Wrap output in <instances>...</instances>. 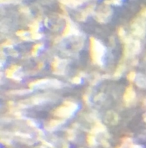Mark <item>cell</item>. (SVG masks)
<instances>
[{"mask_svg": "<svg viewBox=\"0 0 146 148\" xmlns=\"http://www.w3.org/2000/svg\"><path fill=\"white\" fill-rule=\"evenodd\" d=\"M62 122H63V121L62 120H52L50 122H49L47 127L49 128V129H51V128H56V127L59 126V125H61Z\"/></svg>", "mask_w": 146, "mask_h": 148, "instance_id": "obj_7", "label": "cell"}, {"mask_svg": "<svg viewBox=\"0 0 146 148\" xmlns=\"http://www.w3.org/2000/svg\"><path fill=\"white\" fill-rule=\"evenodd\" d=\"M17 34L18 36H19L23 37L26 34V32H25V31H18V32L17 33Z\"/></svg>", "mask_w": 146, "mask_h": 148, "instance_id": "obj_13", "label": "cell"}, {"mask_svg": "<svg viewBox=\"0 0 146 148\" xmlns=\"http://www.w3.org/2000/svg\"><path fill=\"white\" fill-rule=\"evenodd\" d=\"M125 70V67L123 65H119L118 68H117V70H116V73H115V76L116 77H119L120 76V75H122V73H123V71Z\"/></svg>", "mask_w": 146, "mask_h": 148, "instance_id": "obj_8", "label": "cell"}, {"mask_svg": "<svg viewBox=\"0 0 146 148\" xmlns=\"http://www.w3.org/2000/svg\"><path fill=\"white\" fill-rule=\"evenodd\" d=\"M135 96V92L134 90L132 85H130L126 89V92L124 95V100L126 102H130L132 100L134 99Z\"/></svg>", "mask_w": 146, "mask_h": 148, "instance_id": "obj_4", "label": "cell"}, {"mask_svg": "<svg viewBox=\"0 0 146 148\" xmlns=\"http://www.w3.org/2000/svg\"><path fill=\"white\" fill-rule=\"evenodd\" d=\"M106 119L111 124H116L118 122V120L117 115L116 113H113V112H109V113H108Z\"/></svg>", "mask_w": 146, "mask_h": 148, "instance_id": "obj_5", "label": "cell"}, {"mask_svg": "<svg viewBox=\"0 0 146 148\" xmlns=\"http://www.w3.org/2000/svg\"><path fill=\"white\" fill-rule=\"evenodd\" d=\"M72 81H73V83H75L78 84V83H80L81 81V78H79V77H75Z\"/></svg>", "mask_w": 146, "mask_h": 148, "instance_id": "obj_11", "label": "cell"}, {"mask_svg": "<svg viewBox=\"0 0 146 148\" xmlns=\"http://www.w3.org/2000/svg\"><path fill=\"white\" fill-rule=\"evenodd\" d=\"M78 105L76 103L71 101H67L62 106L59 107L54 112V115L60 118H69L71 116L73 112L77 110Z\"/></svg>", "mask_w": 146, "mask_h": 148, "instance_id": "obj_2", "label": "cell"}, {"mask_svg": "<svg viewBox=\"0 0 146 148\" xmlns=\"http://www.w3.org/2000/svg\"><path fill=\"white\" fill-rule=\"evenodd\" d=\"M118 34H119V36H121V37L124 36V35H125L124 29H123V28H120V29H119Z\"/></svg>", "mask_w": 146, "mask_h": 148, "instance_id": "obj_12", "label": "cell"}, {"mask_svg": "<svg viewBox=\"0 0 146 148\" xmlns=\"http://www.w3.org/2000/svg\"><path fill=\"white\" fill-rule=\"evenodd\" d=\"M135 77H136L135 73L131 72L128 74V79L130 81H134V79L135 78Z\"/></svg>", "mask_w": 146, "mask_h": 148, "instance_id": "obj_10", "label": "cell"}, {"mask_svg": "<svg viewBox=\"0 0 146 148\" xmlns=\"http://www.w3.org/2000/svg\"><path fill=\"white\" fill-rule=\"evenodd\" d=\"M104 51L103 46L100 43L96 41L94 38H91V56L93 62L98 65H101Z\"/></svg>", "mask_w": 146, "mask_h": 148, "instance_id": "obj_1", "label": "cell"}, {"mask_svg": "<svg viewBox=\"0 0 146 148\" xmlns=\"http://www.w3.org/2000/svg\"><path fill=\"white\" fill-rule=\"evenodd\" d=\"M42 46V44H36V45L34 46L33 50H32V54H33L34 56H36V54H37L38 51H39V50L40 49Z\"/></svg>", "mask_w": 146, "mask_h": 148, "instance_id": "obj_9", "label": "cell"}, {"mask_svg": "<svg viewBox=\"0 0 146 148\" xmlns=\"http://www.w3.org/2000/svg\"><path fill=\"white\" fill-rule=\"evenodd\" d=\"M18 69H19V67L17 66V65L12 66V68H10L9 69H8L7 71V76L8 78H12V77L14 76V74L18 71Z\"/></svg>", "mask_w": 146, "mask_h": 148, "instance_id": "obj_6", "label": "cell"}, {"mask_svg": "<svg viewBox=\"0 0 146 148\" xmlns=\"http://www.w3.org/2000/svg\"><path fill=\"white\" fill-rule=\"evenodd\" d=\"M61 86V83L57 80L54 79H42L39 81H34L29 84V87L31 88H34V87H42V88H60Z\"/></svg>", "mask_w": 146, "mask_h": 148, "instance_id": "obj_3", "label": "cell"}]
</instances>
